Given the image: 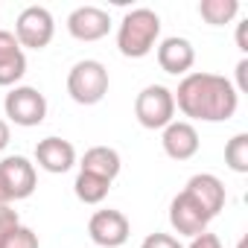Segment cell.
I'll return each mask as SVG.
<instances>
[{
  "mask_svg": "<svg viewBox=\"0 0 248 248\" xmlns=\"http://www.w3.org/2000/svg\"><path fill=\"white\" fill-rule=\"evenodd\" d=\"M88 236L96 248H120L132 236V222L126 219V213L105 207L88 219Z\"/></svg>",
  "mask_w": 248,
  "mask_h": 248,
  "instance_id": "7",
  "label": "cell"
},
{
  "mask_svg": "<svg viewBox=\"0 0 248 248\" xmlns=\"http://www.w3.org/2000/svg\"><path fill=\"white\" fill-rule=\"evenodd\" d=\"M3 248H41V242H38V233H35L32 228L18 225V228L9 233V239L3 242Z\"/></svg>",
  "mask_w": 248,
  "mask_h": 248,
  "instance_id": "20",
  "label": "cell"
},
{
  "mask_svg": "<svg viewBox=\"0 0 248 248\" xmlns=\"http://www.w3.org/2000/svg\"><path fill=\"white\" fill-rule=\"evenodd\" d=\"M199 15L210 27H225V24H231L239 15V0H202Z\"/></svg>",
  "mask_w": 248,
  "mask_h": 248,
  "instance_id": "18",
  "label": "cell"
},
{
  "mask_svg": "<svg viewBox=\"0 0 248 248\" xmlns=\"http://www.w3.org/2000/svg\"><path fill=\"white\" fill-rule=\"evenodd\" d=\"M161 132H164L161 135V146H164L167 158H172V161H190V158H196L202 140H199V132H196V126H193L190 120H172L170 126L161 129Z\"/></svg>",
  "mask_w": 248,
  "mask_h": 248,
  "instance_id": "11",
  "label": "cell"
},
{
  "mask_svg": "<svg viewBox=\"0 0 248 248\" xmlns=\"http://www.w3.org/2000/svg\"><path fill=\"white\" fill-rule=\"evenodd\" d=\"M12 35L18 38L21 50H44L56 35V21L47 6H27L15 21Z\"/></svg>",
  "mask_w": 248,
  "mask_h": 248,
  "instance_id": "6",
  "label": "cell"
},
{
  "mask_svg": "<svg viewBox=\"0 0 248 248\" xmlns=\"http://www.w3.org/2000/svg\"><path fill=\"white\" fill-rule=\"evenodd\" d=\"M225 164H228V170H233L239 175L248 172V135L245 132H239V135H233L228 140V146H225Z\"/></svg>",
  "mask_w": 248,
  "mask_h": 248,
  "instance_id": "19",
  "label": "cell"
},
{
  "mask_svg": "<svg viewBox=\"0 0 248 248\" xmlns=\"http://www.w3.org/2000/svg\"><path fill=\"white\" fill-rule=\"evenodd\" d=\"M161 38V18L155 9H132L123 15L117 27V50L126 59H143L158 47Z\"/></svg>",
  "mask_w": 248,
  "mask_h": 248,
  "instance_id": "2",
  "label": "cell"
},
{
  "mask_svg": "<svg viewBox=\"0 0 248 248\" xmlns=\"http://www.w3.org/2000/svg\"><path fill=\"white\" fill-rule=\"evenodd\" d=\"M27 73V53L9 30H0V88H15Z\"/></svg>",
  "mask_w": 248,
  "mask_h": 248,
  "instance_id": "14",
  "label": "cell"
},
{
  "mask_svg": "<svg viewBox=\"0 0 248 248\" xmlns=\"http://www.w3.org/2000/svg\"><path fill=\"white\" fill-rule=\"evenodd\" d=\"M3 111L15 126L32 129L47 120V96L32 85H15V88H9V93L3 99Z\"/></svg>",
  "mask_w": 248,
  "mask_h": 248,
  "instance_id": "4",
  "label": "cell"
},
{
  "mask_svg": "<svg viewBox=\"0 0 248 248\" xmlns=\"http://www.w3.org/2000/svg\"><path fill=\"white\" fill-rule=\"evenodd\" d=\"M245 242H248V239H245V236H242V239H239V245H236V248H245Z\"/></svg>",
  "mask_w": 248,
  "mask_h": 248,
  "instance_id": "28",
  "label": "cell"
},
{
  "mask_svg": "<svg viewBox=\"0 0 248 248\" xmlns=\"http://www.w3.org/2000/svg\"><path fill=\"white\" fill-rule=\"evenodd\" d=\"M175 108L202 123H225L239 108V93L231 79L219 73H187L178 82V91H172Z\"/></svg>",
  "mask_w": 248,
  "mask_h": 248,
  "instance_id": "1",
  "label": "cell"
},
{
  "mask_svg": "<svg viewBox=\"0 0 248 248\" xmlns=\"http://www.w3.org/2000/svg\"><path fill=\"white\" fill-rule=\"evenodd\" d=\"M108 190H111V181H105L99 175H91V172H79L76 181H73V193L82 204H102Z\"/></svg>",
  "mask_w": 248,
  "mask_h": 248,
  "instance_id": "17",
  "label": "cell"
},
{
  "mask_svg": "<svg viewBox=\"0 0 248 248\" xmlns=\"http://www.w3.org/2000/svg\"><path fill=\"white\" fill-rule=\"evenodd\" d=\"M140 248H184V245L178 242V236L155 231V233H149V236H146V239L140 242Z\"/></svg>",
  "mask_w": 248,
  "mask_h": 248,
  "instance_id": "22",
  "label": "cell"
},
{
  "mask_svg": "<svg viewBox=\"0 0 248 248\" xmlns=\"http://www.w3.org/2000/svg\"><path fill=\"white\" fill-rule=\"evenodd\" d=\"M0 207H12V199H9V193H6L3 184H0Z\"/></svg>",
  "mask_w": 248,
  "mask_h": 248,
  "instance_id": "27",
  "label": "cell"
},
{
  "mask_svg": "<svg viewBox=\"0 0 248 248\" xmlns=\"http://www.w3.org/2000/svg\"><path fill=\"white\" fill-rule=\"evenodd\" d=\"M135 117L143 129H167L175 120V99L172 91L164 85H146L135 99Z\"/></svg>",
  "mask_w": 248,
  "mask_h": 248,
  "instance_id": "5",
  "label": "cell"
},
{
  "mask_svg": "<svg viewBox=\"0 0 248 248\" xmlns=\"http://www.w3.org/2000/svg\"><path fill=\"white\" fill-rule=\"evenodd\" d=\"M204 210H207V216L210 219H216L219 213H222V207H225V202H228V193H225V184L213 175V172H196L190 181H187V187H184Z\"/></svg>",
  "mask_w": 248,
  "mask_h": 248,
  "instance_id": "15",
  "label": "cell"
},
{
  "mask_svg": "<svg viewBox=\"0 0 248 248\" xmlns=\"http://www.w3.org/2000/svg\"><path fill=\"white\" fill-rule=\"evenodd\" d=\"M67 93L76 105H96L108 93V67L96 59H82L67 73Z\"/></svg>",
  "mask_w": 248,
  "mask_h": 248,
  "instance_id": "3",
  "label": "cell"
},
{
  "mask_svg": "<svg viewBox=\"0 0 248 248\" xmlns=\"http://www.w3.org/2000/svg\"><path fill=\"white\" fill-rule=\"evenodd\" d=\"M236 93H248V59L242 56L239 62H236Z\"/></svg>",
  "mask_w": 248,
  "mask_h": 248,
  "instance_id": "24",
  "label": "cell"
},
{
  "mask_svg": "<svg viewBox=\"0 0 248 248\" xmlns=\"http://www.w3.org/2000/svg\"><path fill=\"white\" fill-rule=\"evenodd\" d=\"M18 225H21L18 210H12V207H0V248H3V242L9 239V233H12Z\"/></svg>",
  "mask_w": 248,
  "mask_h": 248,
  "instance_id": "21",
  "label": "cell"
},
{
  "mask_svg": "<svg viewBox=\"0 0 248 248\" xmlns=\"http://www.w3.org/2000/svg\"><path fill=\"white\" fill-rule=\"evenodd\" d=\"M213 219L207 216V210L187 193V190H181L172 202H170V225H172V231L178 233V236H199V233H204L207 231V225H210Z\"/></svg>",
  "mask_w": 248,
  "mask_h": 248,
  "instance_id": "9",
  "label": "cell"
},
{
  "mask_svg": "<svg viewBox=\"0 0 248 248\" xmlns=\"http://www.w3.org/2000/svg\"><path fill=\"white\" fill-rule=\"evenodd\" d=\"M0 184L6 187L9 199L12 202H21V199H30L38 187V172H35V164L24 155H6L0 161Z\"/></svg>",
  "mask_w": 248,
  "mask_h": 248,
  "instance_id": "8",
  "label": "cell"
},
{
  "mask_svg": "<svg viewBox=\"0 0 248 248\" xmlns=\"http://www.w3.org/2000/svg\"><path fill=\"white\" fill-rule=\"evenodd\" d=\"M9 138H12V132H9V123L0 117V152H3L6 146H9Z\"/></svg>",
  "mask_w": 248,
  "mask_h": 248,
  "instance_id": "26",
  "label": "cell"
},
{
  "mask_svg": "<svg viewBox=\"0 0 248 248\" xmlns=\"http://www.w3.org/2000/svg\"><path fill=\"white\" fill-rule=\"evenodd\" d=\"M67 32L76 41H99L111 32V15L99 6H79L67 15Z\"/></svg>",
  "mask_w": 248,
  "mask_h": 248,
  "instance_id": "10",
  "label": "cell"
},
{
  "mask_svg": "<svg viewBox=\"0 0 248 248\" xmlns=\"http://www.w3.org/2000/svg\"><path fill=\"white\" fill-rule=\"evenodd\" d=\"M123 170V161H120V152L111 149V146H91L82 161H79V172H91V175H99L105 181L114 184V178L120 175Z\"/></svg>",
  "mask_w": 248,
  "mask_h": 248,
  "instance_id": "16",
  "label": "cell"
},
{
  "mask_svg": "<svg viewBox=\"0 0 248 248\" xmlns=\"http://www.w3.org/2000/svg\"><path fill=\"white\" fill-rule=\"evenodd\" d=\"M158 64L164 73L170 76H187L196 64V50L187 38L181 35H170L158 44Z\"/></svg>",
  "mask_w": 248,
  "mask_h": 248,
  "instance_id": "13",
  "label": "cell"
},
{
  "mask_svg": "<svg viewBox=\"0 0 248 248\" xmlns=\"http://www.w3.org/2000/svg\"><path fill=\"white\" fill-rule=\"evenodd\" d=\"M245 32H248V21L236 24V47H239V53H242V56L248 53V41H245Z\"/></svg>",
  "mask_w": 248,
  "mask_h": 248,
  "instance_id": "25",
  "label": "cell"
},
{
  "mask_svg": "<svg viewBox=\"0 0 248 248\" xmlns=\"http://www.w3.org/2000/svg\"><path fill=\"white\" fill-rule=\"evenodd\" d=\"M187 248H222V239H219L216 233H210V231H204V233H199V236H193Z\"/></svg>",
  "mask_w": 248,
  "mask_h": 248,
  "instance_id": "23",
  "label": "cell"
},
{
  "mask_svg": "<svg viewBox=\"0 0 248 248\" xmlns=\"http://www.w3.org/2000/svg\"><path fill=\"white\" fill-rule=\"evenodd\" d=\"M35 164L50 175H64L67 170L76 167V149L70 140L50 135L35 143Z\"/></svg>",
  "mask_w": 248,
  "mask_h": 248,
  "instance_id": "12",
  "label": "cell"
}]
</instances>
